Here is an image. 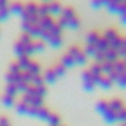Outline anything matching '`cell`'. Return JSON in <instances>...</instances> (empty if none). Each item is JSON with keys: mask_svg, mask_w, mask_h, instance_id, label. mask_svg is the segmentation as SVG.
<instances>
[{"mask_svg": "<svg viewBox=\"0 0 126 126\" xmlns=\"http://www.w3.org/2000/svg\"><path fill=\"white\" fill-rule=\"evenodd\" d=\"M3 102L6 105V106H12V105H13V97L12 96H5L3 98Z\"/></svg>", "mask_w": 126, "mask_h": 126, "instance_id": "obj_1", "label": "cell"}]
</instances>
